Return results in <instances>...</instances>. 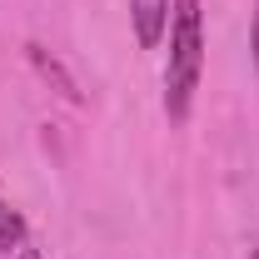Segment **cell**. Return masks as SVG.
Returning a JSON list of instances; mask_svg holds the SVG:
<instances>
[{
	"instance_id": "6da1fadb",
	"label": "cell",
	"mask_w": 259,
	"mask_h": 259,
	"mask_svg": "<svg viewBox=\"0 0 259 259\" xmlns=\"http://www.w3.org/2000/svg\"><path fill=\"white\" fill-rule=\"evenodd\" d=\"M169 60H164V120H190L194 90L204 75V10L199 0H169Z\"/></svg>"
},
{
	"instance_id": "7a4b0ae2",
	"label": "cell",
	"mask_w": 259,
	"mask_h": 259,
	"mask_svg": "<svg viewBox=\"0 0 259 259\" xmlns=\"http://www.w3.org/2000/svg\"><path fill=\"white\" fill-rule=\"evenodd\" d=\"M130 25H135L140 50H155L169 30V0H130Z\"/></svg>"
},
{
	"instance_id": "3957f363",
	"label": "cell",
	"mask_w": 259,
	"mask_h": 259,
	"mask_svg": "<svg viewBox=\"0 0 259 259\" xmlns=\"http://www.w3.org/2000/svg\"><path fill=\"white\" fill-rule=\"evenodd\" d=\"M25 50H30V65L40 70V75H45V80H55V90H60L65 100H80V85L70 80V70H65V65L55 60V55H45L40 45H25Z\"/></svg>"
},
{
	"instance_id": "277c9868",
	"label": "cell",
	"mask_w": 259,
	"mask_h": 259,
	"mask_svg": "<svg viewBox=\"0 0 259 259\" xmlns=\"http://www.w3.org/2000/svg\"><path fill=\"white\" fill-rule=\"evenodd\" d=\"M20 244H30L25 220H20V209H10V204L0 199V254H20Z\"/></svg>"
},
{
	"instance_id": "5b68a950",
	"label": "cell",
	"mask_w": 259,
	"mask_h": 259,
	"mask_svg": "<svg viewBox=\"0 0 259 259\" xmlns=\"http://www.w3.org/2000/svg\"><path fill=\"white\" fill-rule=\"evenodd\" d=\"M249 55H254V70H259V0H254V15H249Z\"/></svg>"
},
{
	"instance_id": "8992f818",
	"label": "cell",
	"mask_w": 259,
	"mask_h": 259,
	"mask_svg": "<svg viewBox=\"0 0 259 259\" xmlns=\"http://www.w3.org/2000/svg\"><path fill=\"white\" fill-rule=\"evenodd\" d=\"M15 259H40V249H35V244H20V254Z\"/></svg>"
},
{
	"instance_id": "52a82bcc",
	"label": "cell",
	"mask_w": 259,
	"mask_h": 259,
	"mask_svg": "<svg viewBox=\"0 0 259 259\" xmlns=\"http://www.w3.org/2000/svg\"><path fill=\"white\" fill-rule=\"evenodd\" d=\"M249 259H259V249H254V254H249Z\"/></svg>"
}]
</instances>
